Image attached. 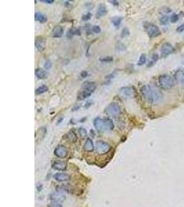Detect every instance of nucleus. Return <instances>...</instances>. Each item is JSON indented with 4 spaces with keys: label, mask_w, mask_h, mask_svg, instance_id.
<instances>
[{
    "label": "nucleus",
    "mask_w": 184,
    "mask_h": 207,
    "mask_svg": "<svg viewBox=\"0 0 184 207\" xmlns=\"http://www.w3.org/2000/svg\"><path fill=\"white\" fill-rule=\"evenodd\" d=\"M141 92L145 101L150 104L157 103L162 97L159 88L154 84L145 85L141 88Z\"/></svg>",
    "instance_id": "f257e3e1"
},
{
    "label": "nucleus",
    "mask_w": 184,
    "mask_h": 207,
    "mask_svg": "<svg viewBox=\"0 0 184 207\" xmlns=\"http://www.w3.org/2000/svg\"><path fill=\"white\" fill-rule=\"evenodd\" d=\"M159 83L161 88L164 90L172 89L175 85L174 80L172 78V77L167 74L162 75L159 77Z\"/></svg>",
    "instance_id": "f03ea898"
},
{
    "label": "nucleus",
    "mask_w": 184,
    "mask_h": 207,
    "mask_svg": "<svg viewBox=\"0 0 184 207\" xmlns=\"http://www.w3.org/2000/svg\"><path fill=\"white\" fill-rule=\"evenodd\" d=\"M105 113L110 117H117L121 113V107L117 102H112L109 104L105 109Z\"/></svg>",
    "instance_id": "7ed1b4c3"
},
{
    "label": "nucleus",
    "mask_w": 184,
    "mask_h": 207,
    "mask_svg": "<svg viewBox=\"0 0 184 207\" xmlns=\"http://www.w3.org/2000/svg\"><path fill=\"white\" fill-rule=\"evenodd\" d=\"M145 30H146L147 35L150 37H156L159 36L161 33L160 29L156 25L150 24V23H147L144 26Z\"/></svg>",
    "instance_id": "20e7f679"
},
{
    "label": "nucleus",
    "mask_w": 184,
    "mask_h": 207,
    "mask_svg": "<svg viewBox=\"0 0 184 207\" xmlns=\"http://www.w3.org/2000/svg\"><path fill=\"white\" fill-rule=\"evenodd\" d=\"M96 149L98 153L102 155L110 151L111 147L108 143L103 142V141H98L96 143Z\"/></svg>",
    "instance_id": "39448f33"
},
{
    "label": "nucleus",
    "mask_w": 184,
    "mask_h": 207,
    "mask_svg": "<svg viewBox=\"0 0 184 207\" xmlns=\"http://www.w3.org/2000/svg\"><path fill=\"white\" fill-rule=\"evenodd\" d=\"M94 126L99 132H102V131L108 129L106 119H101L100 117L95 118L94 120Z\"/></svg>",
    "instance_id": "423d86ee"
},
{
    "label": "nucleus",
    "mask_w": 184,
    "mask_h": 207,
    "mask_svg": "<svg viewBox=\"0 0 184 207\" xmlns=\"http://www.w3.org/2000/svg\"><path fill=\"white\" fill-rule=\"evenodd\" d=\"M174 52V48L169 43L164 44L161 48V53H162V57H168V55H171Z\"/></svg>",
    "instance_id": "0eeeda50"
},
{
    "label": "nucleus",
    "mask_w": 184,
    "mask_h": 207,
    "mask_svg": "<svg viewBox=\"0 0 184 207\" xmlns=\"http://www.w3.org/2000/svg\"><path fill=\"white\" fill-rule=\"evenodd\" d=\"M55 155L60 158H65L68 155V150L63 145L58 146L55 150Z\"/></svg>",
    "instance_id": "6e6552de"
},
{
    "label": "nucleus",
    "mask_w": 184,
    "mask_h": 207,
    "mask_svg": "<svg viewBox=\"0 0 184 207\" xmlns=\"http://www.w3.org/2000/svg\"><path fill=\"white\" fill-rule=\"evenodd\" d=\"M46 40L42 37H37L35 39V46L37 49L39 51H42L45 48Z\"/></svg>",
    "instance_id": "1a4fd4ad"
},
{
    "label": "nucleus",
    "mask_w": 184,
    "mask_h": 207,
    "mask_svg": "<svg viewBox=\"0 0 184 207\" xmlns=\"http://www.w3.org/2000/svg\"><path fill=\"white\" fill-rule=\"evenodd\" d=\"M119 93L125 97H131L133 96V88L129 86H124L119 88Z\"/></svg>",
    "instance_id": "9d476101"
},
{
    "label": "nucleus",
    "mask_w": 184,
    "mask_h": 207,
    "mask_svg": "<svg viewBox=\"0 0 184 207\" xmlns=\"http://www.w3.org/2000/svg\"><path fill=\"white\" fill-rule=\"evenodd\" d=\"M108 11H107L106 6L104 4H100L99 6L98 9H97V13H96V18L99 19L101 17H102L103 16L106 15V13Z\"/></svg>",
    "instance_id": "9b49d317"
},
{
    "label": "nucleus",
    "mask_w": 184,
    "mask_h": 207,
    "mask_svg": "<svg viewBox=\"0 0 184 207\" xmlns=\"http://www.w3.org/2000/svg\"><path fill=\"white\" fill-rule=\"evenodd\" d=\"M64 34V29L61 26H55L52 30V35L54 37H61Z\"/></svg>",
    "instance_id": "f8f14e48"
},
{
    "label": "nucleus",
    "mask_w": 184,
    "mask_h": 207,
    "mask_svg": "<svg viewBox=\"0 0 184 207\" xmlns=\"http://www.w3.org/2000/svg\"><path fill=\"white\" fill-rule=\"evenodd\" d=\"M55 179L57 181L59 182H64V181H67L69 180L70 179V176L67 173H56L54 176Z\"/></svg>",
    "instance_id": "ddd939ff"
},
{
    "label": "nucleus",
    "mask_w": 184,
    "mask_h": 207,
    "mask_svg": "<svg viewBox=\"0 0 184 207\" xmlns=\"http://www.w3.org/2000/svg\"><path fill=\"white\" fill-rule=\"evenodd\" d=\"M82 88L93 93L96 89V84L93 82H85L84 83Z\"/></svg>",
    "instance_id": "4468645a"
},
{
    "label": "nucleus",
    "mask_w": 184,
    "mask_h": 207,
    "mask_svg": "<svg viewBox=\"0 0 184 207\" xmlns=\"http://www.w3.org/2000/svg\"><path fill=\"white\" fill-rule=\"evenodd\" d=\"M53 169L59 170V171H65L67 168V164L64 162L57 161L53 164Z\"/></svg>",
    "instance_id": "2eb2a0df"
},
{
    "label": "nucleus",
    "mask_w": 184,
    "mask_h": 207,
    "mask_svg": "<svg viewBox=\"0 0 184 207\" xmlns=\"http://www.w3.org/2000/svg\"><path fill=\"white\" fill-rule=\"evenodd\" d=\"M34 19H35L36 21H39L41 23H46L48 20L46 15L40 12L35 13V14H34Z\"/></svg>",
    "instance_id": "dca6fc26"
},
{
    "label": "nucleus",
    "mask_w": 184,
    "mask_h": 207,
    "mask_svg": "<svg viewBox=\"0 0 184 207\" xmlns=\"http://www.w3.org/2000/svg\"><path fill=\"white\" fill-rule=\"evenodd\" d=\"M84 150L87 152H92L94 150V144L91 139L88 138L84 144Z\"/></svg>",
    "instance_id": "f3484780"
},
{
    "label": "nucleus",
    "mask_w": 184,
    "mask_h": 207,
    "mask_svg": "<svg viewBox=\"0 0 184 207\" xmlns=\"http://www.w3.org/2000/svg\"><path fill=\"white\" fill-rule=\"evenodd\" d=\"M35 75L38 79H45L47 77V73L41 69H37L35 70Z\"/></svg>",
    "instance_id": "a211bd4d"
},
{
    "label": "nucleus",
    "mask_w": 184,
    "mask_h": 207,
    "mask_svg": "<svg viewBox=\"0 0 184 207\" xmlns=\"http://www.w3.org/2000/svg\"><path fill=\"white\" fill-rule=\"evenodd\" d=\"M81 35V30L79 28H71L68 30V37L69 38L72 37L73 35Z\"/></svg>",
    "instance_id": "6ab92c4d"
},
{
    "label": "nucleus",
    "mask_w": 184,
    "mask_h": 207,
    "mask_svg": "<svg viewBox=\"0 0 184 207\" xmlns=\"http://www.w3.org/2000/svg\"><path fill=\"white\" fill-rule=\"evenodd\" d=\"M51 199L53 200L56 201V202H61L64 200L65 197L63 195L59 194V193H54L51 195Z\"/></svg>",
    "instance_id": "aec40b11"
},
{
    "label": "nucleus",
    "mask_w": 184,
    "mask_h": 207,
    "mask_svg": "<svg viewBox=\"0 0 184 207\" xmlns=\"http://www.w3.org/2000/svg\"><path fill=\"white\" fill-rule=\"evenodd\" d=\"M48 88L47 86H46V85H42V86H39V88H37V89L35 90V94L37 95H39L44 93L48 91Z\"/></svg>",
    "instance_id": "412c9836"
},
{
    "label": "nucleus",
    "mask_w": 184,
    "mask_h": 207,
    "mask_svg": "<svg viewBox=\"0 0 184 207\" xmlns=\"http://www.w3.org/2000/svg\"><path fill=\"white\" fill-rule=\"evenodd\" d=\"M158 60H159V55H157V54H153L152 57H151V60L149 61L148 64L147 65V67L153 66Z\"/></svg>",
    "instance_id": "4be33fe9"
},
{
    "label": "nucleus",
    "mask_w": 184,
    "mask_h": 207,
    "mask_svg": "<svg viewBox=\"0 0 184 207\" xmlns=\"http://www.w3.org/2000/svg\"><path fill=\"white\" fill-rule=\"evenodd\" d=\"M175 79L177 82H182L184 79V74L181 71H178L175 73Z\"/></svg>",
    "instance_id": "5701e85b"
},
{
    "label": "nucleus",
    "mask_w": 184,
    "mask_h": 207,
    "mask_svg": "<svg viewBox=\"0 0 184 207\" xmlns=\"http://www.w3.org/2000/svg\"><path fill=\"white\" fill-rule=\"evenodd\" d=\"M68 140L72 143L76 142L77 140V137L76 134L74 133V131H70V132L68 133Z\"/></svg>",
    "instance_id": "b1692460"
},
{
    "label": "nucleus",
    "mask_w": 184,
    "mask_h": 207,
    "mask_svg": "<svg viewBox=\"0 0 184 207\" xmlns=\"http://www.w3.org/2000/svg\"><path fill=\"white\" fill-rule=\"evenodd\" d=\"M111 21H112V23L114 26L118 27V26H119V25L121 24V21H122V18L121 17H117V16L114 17H112V20Z\"/></svg>",
    "instance_id": "393cba45"
},
{
    "label": "nucleus",
    "mask_w": 184,
    "mask_h": 207,
    "mask_svg": "<svg viewBox=\"0 0 184 207\" xmlns=\"http://www.w3.org/2000/svg\"><path fill=\"white\" fill-rule=\"evenodd\" d=\"M145 62H146V56H145V55H144V54H142V55L140 56L137 64L139 66H142L143 64H145Z\"/></svg>",
    "instance_id": "a878e982"
},
{
    "label": "nucleus",
    "mask_w": 184,
    "mask_h": 207,
    "mask_svg": "<svg viewBox=\"0 0 184 207\" xmlns=\"http://www.w3.org/2000/svg\"><path fill=\"white\" fill-rule=\"evenodd\" d=\"M170 19L169 16H168V15H164V16H163L162 18L160 19L159 22L162 25H166V24H167L168 22H169Z\"/></svg>",
    "instance_id": "bb28decb"
},
{
    "label": "nucleus",
    "mask_w": 184,
    "mask_h": 207,
    "mask_svg": "<svg viewBox=\"0 0 184 207\" xmlns=\"http://www.w3.org/2000/svg\"><path fill=\"white\" fill-rule=\"evenodd\" d=\"M130 35V31L128 30V28H123L121 33V37H127Z\"/></svg>",
    "instance_id": "cd10ccee"
},
{
    "label": "nucleus",
    "mask_w": 184,
    "mask_h": 207,
    "mask_svg": "<svg viewBox=\"0 0 184 207\" xmlns=\"http://www.w3.org/2000/svg\"><path fill=\"white\" fill-rule=\"evenodd\" d=\"M170 20L172 23H176L179 20V15L176 14V13H174V14H172L171 17H170Z\"/></svg>",
    "instance_id": "c85d7f7f"
},
{
    "label": "nucleus",
    "mask_w": 184,
    "mask_h": 207,
    "mask_svg": "<svg viewBox=\"0 0 184 207\" xmlns=\"http://www.w3.org/2000/svg\"><path fill=\"white\" fill-rule=\"evenodd\" d=\"M79 135H81V137H83V138L87 135V132H86V129L82 127L79 128Z\"/></svg>",
    "instance_id": "c756f323"
},
{
    "label": "nucleus",
    "mask_w": 184,
    "mask_h": 207,
    "mask_svg": "<svg viewBox=\"0 0 184 207\" xmlns=\"http://www.w3.org/2000/svg\"><path fill=\"white\" fill-rule=\"evenodd\" d=\"M112 60H113V58L112 57H101L100 59V61H103V62H109V61H112Z\"/></svg>",
    "instance_id": "7c9ffc66"
},
{
    "label": "nucleus",
    "mask_w": 184,
    "mask_h": 207,
    "mask_svg": "<svg viewBox=\"0 0 184 207\" xmlns=\"http://www.w3.org/2000/svg\"><path fill=\"white\" fill-rule=\"evenodd\" d=\"M91 13H86V14L84 15L81 17L82 20H84V21H88V20H89V19H91Z\"/></svg>",
    "instance_id": "2f4dec72"
},
{
    "label": "nucleus",
    "mask_w": 184,
    "mask_h": 207,
    "mask_svg": "<svg viewBox=\"0 0 184 207\" xmlns=\"http://www.w3.org/2000/svg\"><path fill=\"white\" fill-rule=\"evenodd\" d=\"M93 31L95 33H99L101 32V28L99 26H94L92 28Z\"/></svg>",
    "instance_id": "473e14b6"
},
{
    "label": "nucleus",
    "mask_w": 184,
    "mask_h": 207,
    "mask_svg": "<svg viewBox=\"0 0 184 207\" xmlns=\"http://www.w3.org/2000/svg\"><path fill=\"white\" fill-rule=\"evenodd\" d=\"M52 66V63L50 60H47L44 64V69H51Z\"/></svg>",
    "instance_id": "72a5a7b5"
},
{
    "label": "nucleus",
    "mask_w": 184,
    "mask_h": 207,
    "mask_svg": "<svg viewBox=\"0 0 184 207\" xmlns=\"http://www.w3.org/2000/svg\"><path fill=\"white\" fill-rule=\"evenodd\" d=\"M86 32L87 35H90L91 33V26H90V24L86 25Z\"/></svg>",
    "instance_id": "f704fd0d"
},
{
    "label": "nucleus",
    "mask_w": 184,
    "mask_h": 207,
    "mask_svg": "<svg viewBox=\"0 0 184 207\" xmlns=\"http://www.w3.org/2000/svg\"><path fill=\"white\" fill-rule=\"evenodd\" d=\"M177 31L179 32H181L184 31V24H182L177 28Z\"/></svg>",
    "instance_id": "c9c22d12"
},
{
    "label": "nucleus",
    "mask_w": 184,
    "mask_h": 207,
    "mask_svg": "<svg viewBox=\"0 0 184 207\" xmlns=\"http://www.w3.org/2000/svg\"><path fill=\"white\" fill-rule=\"evenodd\" d=\"M113 77H114V75H113V73H112V74L108 75V76L106 77V81H108V83H109L111 81V80H112V79L113 78Z\"/></svg>",
    "instance_id": "e433bc0d"
},
{
    "label": "nucleus",
    "mask_w": 184,
    "mask_h": 207,
    "mask_svg": "<svg viewBox=\"0 0 184 207\" xmlns=\"http://www.w3.org/2000/svg\"><path fill=\"white\" fill-rule=\"evenodd\" d=\"M88 75V73L86 71H82L81 73V76L83 77V78H85V77H86Z\"/></svg>",
    "instance_id": "4c0bfd02"
},
{
    "label": "nucleus",
    "mask_w": 184,
    "mask_h": 207,
    "mask_svg": "<svg viewBox=\"0 0 184 207\" xmlns=\"http://www.w3.org/2000/svg\"><path fill=\"white\" fill-rule=\"evenodd\" d=\"M109 2H110L112 4H113L114 6H119V1H115V0H111V1H109Z\"/></svg>",
    "instance_id": "58836bf2"
},
{
    "label": "nucleus",
    "mask_w": 184,
    "mask_h": 207,
    "mask_svg": "<svg viewBox=\"0 0 184 207\" xmlns=\"http://www.w3.org/2000/svg\"><path fill=\"white\" fill-rule=\"evenodd\" d=\"M42 2H46L47 4H53L54 2V0H41Z\"/></svg>",
    "instance_id": "ea45409f"
}]
</instances>
